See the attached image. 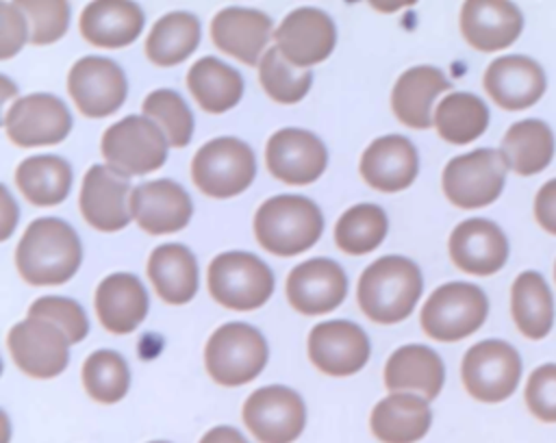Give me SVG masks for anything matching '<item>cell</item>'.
<instances>
[{
	"mask_svg": "<svg viewBox=\"0 0 556 443\" xmlns=\"http://www.w3.org/2000/svg\"><path fill=\"white\" fill-rule=\"evenodd\" d=\"M83 261L76 230L56 217H41L28 224L15 263L20 276L30 284H61L70 280Z\"/></svg>",
	"mask_w": 556,
	"mask_h": 443,
	"instance_id": "obj_1",
	"label": "cell"
},
{
	"mask_svg": "<svg viewBox=\"0 0 556 443\" xmlns=\"http://www.w3.org/2000/svg\"><path fill=\"white\" fill-rule=\"evenodd\" d=\"M424 280L417 263L389 254L361 274L358 306L371 321L395 324L413 313Z\"/></svg>",
	"mask_w": 556,
	"mask_h": 443,
	"instance_id": "obj_2",
	"label": "cell"
},
{
	"mask_svg": "<svg viewBox=\"0 0 556 443\" xmlns=\"http://www.w3.org/2000/svg\"><path fill=\"white\" fill-rule=\"evenodd\" d=\"M321 230V211L304 195H274L265 200L254 215L256 241L278 256H293L308 250L317 243Z\"/></svg>",
	"mask_w": 556,
	"mask_h": 443,
	"instance_id": "obj_3",
	"label": "cell"
},
{
	"mask_svg": "<svg viewBox=\"0 0 556 443\" xmlns=\"http://www.w3.org/2000/svg\"><path fill=\"white\" fill-rule=\"evenodd\" d=\"M267 363V341L250 324L230 321L219 326L206 347L204 365L208 376L224 387H239L254 380Z\"/></svg>",
	"mask_w": 556,
	"mask_h": 443,
	"instance_id": "obj_4",
	"label": "cell"
},
{
	"mask_svg": "<svg viewBox=\"0 0 556 443\" xmlns=\"http://www.w3.org/2000/svg\"><path fill=\"white\" fill-rule=\"evenodd\" d=\"M208 293L215 302L232 311H254L274 291L271 269L250 252H224L208 265Z\"/></svg>",
	"mask_w": 556,
	"mask_h": 443,
	"instance_id": "obj_5",
	"label": "cell"
},
{
	"mask_svg": "<svg viewBox=\"0 0 556 443\" xmlns=\"http://www.w3.org/2000/svg\"><path fill=\"white\" fill-rule=\"evenodd\" d=\"M489 315V300L478 284L447 282L432 291L421 308V328L437 341H460L473 334Z\"/></svg>",
	"mask_w": 556,
	"mask_h": 443,
	"instance_id": "obj_6",
	"label": "cell"
},
{
	"mask_svg": "<svg viewBox=\"0 0 556 443\" xmlns=\"http://www.w3.org/2000/svg\"><path fill=\"white\" fill-rule=\"evenodd\" d=\"M256 174L252 148L237 137H217L204 143L191 161L195 187L211 198H232L250 187Z\"/></svg>",
	"mask_w": 556,
	"mask_h": 443,
	"instance_id": "obj_7",
	"label": "cell"
},
{
	"mask_svg": "<svg viewBox=\"0 0 556 443\" xmlns=\"http://www.w3.org/2000/svg\"><path fill=\"white\" fill-rule=\"evenodd\" d=\"M521 356L502 339H484L471 345L460 365L467 393L486 404L508 400L521 380Z\"/></svg>",
	"mask_w": 556,
	"mask_h": 443,
	"instance_id": "obj_8",
	"label": "cell"
},
{
	"mask_svg": "<svg viewBox=\"0 0 556 443\" xmlns=\"http://www.w3.org/2000/svg\"><path fill=\"white\" fill-rule=\"evenodd\" d=\"M506 163L500 150L478 148L454 156L443 169V193L465 211L482 208L495 202L506 182Z\"/></svg>",
	"mask_w": 556,
	"mask_h": 443,
	"instance_id": "obj_9",
	"label": "cell"
},
{
	"mask_svg": "<svg viewBox=\"0 0 556 443\" xmlns=\"http://www.w3.org/2000/svg\"><path fill=\"white\" fill-rule=\"evenodd\" d=\"M102 156L128 178L150 174L165 163L167 139L152 119L128 115L104 130Z\"/></svg>",
	"mask_w": 556,
	"mask_h": 443,
	"instance_id": "obj_10",
	"label": "cell"
},
{
	"mask_svg": "<svg viewBox=\"0 0 556 443\" xmlns=\"http://www.w3.org/2000/svg\"><path fill=\"white\" fill-rule=\"evenodd\" d=\"M243 423L261 443H293L306 423L302 397L282 384L256 389L243 404Z\"/></svg>",
	"mask_w": 556,
	"mask_h": 443,
	"instance_id": "obj_11",
	"label": "cell"
},
{
	"mask_svg": "<svg viewBox=\"0 0 556 443\" xmlns=\"http://www.w3.org/2000/svg\"><path fill=\"white\" fill-rule=\"evenodd\" d=\"M7 345L15 365L33 378H54L70 360V339L50 319L26 317L9 330Z\"/></svg>",
	"mask_w": 556,
	"mask_h": 443,
	"instance_id": "obj_12",
	"label": "cell"
},
{
	"mask_svg": "<svg viewBox=\"0 0 556 443\" xmlns=\"http://www.w3.org/2000/svg\"><path fill=\"white\" fill-rule=\"evenodd\" d=\"M67 91L83 115L106 117L124 104L128 83L113 59L83 56L70 69Z\"/></svg>",
	"mask_w": 556,
	"mask_h": 443,
	"instance_id": "obj_13",
	"label": "cell"
},
{
	"mask_svg": "<svg viewBox=\"0 0 556 443\" xmlns=\"http://www.w3.org/2000/svg\"><path fill=\"white\" fill-rule=\"evenodd\" d=\"M9 139L22 148L59 143L72 130L70 109L50 93H30L15 100L4 115Z\"/></svg>",
	"mask_w": 556,
	"mask_h": 443,
	"instance_id": "obj_14",
	"label": "cell"
},
{
	"mask_svg": "<svg viewBox=\"0 0 556 443\" xmlns=\"http://www.w3.org/2000/svg\"><path fill=\"white\" fill-rule=\"evenodd\" d=\"M274 39L282 56L304 69L330 56L337 43V28L321 9L300 7L280 22Z\"/></svg>",
	"mask_w": 556,
	"mask_h": 443,
	"instance_id": "obj_15",
	"label": "cell"
},
{
	"mask_svg": "<svg viewBox=\"0 0 556 443\" xmlns=\"http://www.w3.org/2000/svg\"><path fill=\"white\" fill-rule=\"evenodd\" d=\"M308 358L328 376H352L369 360V339L354 321H321L308 334Z\"/></svg>",
	"mask_w": 556,
	"mask_h": 443,
	"instance_id": "obj_16",
	"label": "cell"
},
{
	"mask_svg": "<svg viewBox=\"0 0 556 443\" xmlns=\"http://www.w3.org/2000/svg\"><path fill=\"white\" fill-rule=\"evenodd\" d=\"M265 163L278 180L289 185H308L324 174L328 152L313 132L302 128H280L267 141Z\"/></svg>",
	"mask_w": 556,
	"mask_h": 443,
	"instance_id": "obj_17",
	"label": "cell"
},
{
	"mask_svg": "<svg viewBox=\"0 0 556 443\" xmlns=\"http://www.w3.org/2000/svg\"><path fill=\"white\" fill-rule=\"evenodd\" d=\"M482 85L497 106L521 111L543 98L547 76L534 59L526 54H504L489 63Z\"/></svg>",
	"mask_w": 556,
	"mask_h": 443,
	"instance_id": "obj_18",
	"label": "cell"
},
{
	"mask_svg": "<svg viewBox=\"0 0 556 443\" xmlns=\"http://www.w3.org/2000/svg\"><path fill=\"white\" fill-rule=\"evenodd\" d=\"M508 239L504 230L484 217L460 221L450 235L452 263L471 276H491L508 261Z\"/></svg>",
	"mask_w": 556,
	"mask_h": 443,
	"instance_id": "obj_19",
	"label": "cell"
},
{
	"mask_svg": "<svg viewBox=\"0 0 556 443\" xmlns=\"http://www.w3.org/2000/svg\"><path fill=\"white\" fill-rule=\"evenodd\" d=\"M348 295V278L339 263L311 258L295 265L287 278V298L302 315L334 311Z\"/></svg>",
	"mask_w": 556,
	"mask_h": 443,
	"instance_id": "obj_20",
	"label": "cell"
},
{
	"mask_svg": "<svg viewBox=\"0 0 556 443\" xmlns=\"http://www.w3.org/2000/svg\"><path fill=\"white\" fill-rule=\"evenodd\" d=\"M130 193L128 176L109 165H93L83 178L80 213L85 221L98 230H122L130 221V208H126Z\"/></svg>",
	"mask_w": 556,
	"mask_h": 443,
	"instance_id": "obj_21",
	"label": "cell"
},
{
	"mask_svg": "<svg viewBox=\"0 0 556 443\" xmlns=\"http://www.w3.org/2000/svg\"><path fill=\"white\" fill-rule=\"evenodd\" d=\"M130 215L150 235L182 230L193 213L189 193L174 180H150L132 189Z\"/></svg>",
	"mask_w": 556,
	"mask_h": 443,
	"instance_id": "obj_22",
	"label": "cell"
},
{
	"mask_svg": "<svg viewBox=\"0 0 556 443\" xmlns=\"http://www.w3.org/2000/svg\"><path fill=\"white\" fill-rule=\"evenodd\" d=\"M523 15L517 4L504 0H469L460 9V33L480 52H497L517 41Z\"/></svg>",
	"mask_w": 556,
	"mask_h": 443,
	"instance_id": "obj_23",
	"label": "cell"
},
{
	"mask_svg": "<svg viewBox=\"0 0 556 443\" xmlns=\"http://www.w3.org/2000/svg\"><path fill=\"white\" fill-rule=\"evenodd\" d=\"M419 172L415 145L402 135H387L369 143L361 156V176L382 193H395L413 185Z\"/></svg>",
	"mask_w": 556,
	"mask_h": 443,
	"instance_id": "obj_24",
	"label": "cell"
},
{
	"mask_svg": "<svg viewBox=\"0 0 556 443\" xmlns=\"http://www.w3.org/2000/svg\"><path fill=\"white\" fill-rule=\"evenodd\" d=\"M213 43L245 65H256L271 37L267 13L245 7H226L211 22Z\"/></svg>",
	"mask_w": 556,
	"mask_h": 443,
	"instance_id": "obj_25",
	"label": "cell"
},
{
	"mask_svg": "<svg viewBox=\"0 0 556 443\" xmlns=\"http://www.w3.org/2000/svg\"><path fill=\"white\" fill-rule=\"evenodd\" d=\"M445 367L441 356L428 345H404L384 365V387L391 393L415 391L424 400H434L443 387Z\"/></svg>",
	"mask_w": 556,
	"mask_h": 443,
	"instance_id": "obj_26",
	"label": "cell"
},
{
	"mask_svg": "<svg viewBox=\"0 0 556 443\" xmlns=\"http://www.w3.org/2000/svg\"><path fill=\"white\" fill-rule=\"evenodd\" d=\"M96 311L109 332H132L148 313L146 287L132 274H111L96 289Z\"/></svg>",
	"mask_w": 556,
	"mask_h": 443,
	"instance_id": "obj_27",
	"label": "cell"
},
{
	"mask_svg": "<svg viewBox=\"0 0 556 443\" xmlns=\"http://www.w3.org/2000/svg\"><path fill=\"white\" fill-rule=\"evenodd\" d=\"M452 85L439 67L417 65L406 69L393 87L391 106L395 117L410 128H428L432 119V102L439 93L447 91Z\"/></svg>",
	"mask_w": 556,
	"mask_h": 443,
	"instance_id": "obj_28",
	"label": "cell"
},
{
	"mask_svg": "<svg viewBox=\"0 0 556 443\" xmlns=\"http://www.w3.org/2000/svg\"><path fill=\"white\" fill-rule=\"evenodd\" d=\"M428 400L413 393H391L371 410V432L382 443H415L430 430Z\"/></svg>",
	"mask_w": 556,
	"mask_h": 443,
	"instance_id": "obj_29",
	"label": "cell"
},
{
	"mask_svg": "<svg viewBox=\"0 0 556 443\" xmlns=\"http://www.w3.org/2000/svg\"><path fill=\"white\" fill-rule=\"evenodd\" d=\"M143 11L135 2H91L80 13L83 37L98 48H122L143 30Z\"/></svg>",
	"mask_w": 556,
	"mask_h": 443,
	"instance_id": "obj_30",
	"label": "cell"
},
{
	"mask_svg": "<svg viewBox=\"0 0 556 443\" xmlns=\"http://www.w3.org/2000/svg\"><path fill=\"white\" fill-rule=\"evenodd\" d=\"M556 141L547 122L528 117L515 122L500 143V154L508 169L519 176H534L543 172L554 159Z\"/></svg>",
	"mask_w": 556,
	"mask_h": 443,
	"instance_id": "obj_31",
	"label": "cell"
},
{
	"mask_svg": "<svg viewBox=\"0 0 556 443\" xmlns=\"http://www.w3.org/2000/svg\"><path fill=\"white\" fill-rule=\"evenodd\" d=\"M148 276L167 304H185L198 291V263L182 243L156 245L148 261Z\"/></svg>",
	"mask_w": 556,
	"mask_h": 443,
	"instance_id": "obj_32",
	"label": "cell"
},
{
	"mask_svg": "<svg viewBox=\"0 0 556 443\" xmlns=\"http://www.w3.org/2000/svg\"><path fill=\"white\" fill-rule=\"evenodd\" d=\"M510 315L517 330L539 341L549 334L554 326V295L547 280L534 271H521L510 287Z\"/></svg>",
	"mask_w": 556,
	"mask_h": 443,
	"instance_id": "obj_33",
	"label": "cell"
},
{
	"mask_svg": "<svg viewBox=\"0 0 556 443\" xmlns=\"http://www.w3.org/2000/svg\"><path fill=\"white\" fill-rule=\"evenodd\" d=\"M187 87L195 102L208 113H224L243 96L241 74L215 56H202L191 65Z\"/></svg>",
	"mask_w": 556,
	"mask_h": 443,
	"instance_id": "obj_34",
	"label": "cell"
},
{
	"mask_svg": "<svg viewBox=\"0 0 556 443\" xmlns=\"http://www.w3.org/2000/svg\"><path fill=\"white\" fill-rule=\"evenodd\" d=\"M15 182L28 202L54 206L61 204L72 189V167L61 156H28L17 165Z\"/></svg>",
	"mask_w": 556,
	"mask_h": 443,
	"instance_id": "obj_35",
	"label": "cell"
},
{
	"mask_svg": "<svg viewBox=\"0 0 556 443\" xmlns=\"http://www.w3.org/2000/svg\"><path fill=\"white\" fill-rule=\"evenodd\" d=\"M200 43V22L187 11H174L156 20L148 39L146 54L159 67L182 63Z\"/></svg>",
	"mask_w": 556,
	"mask_h": 443,
	"instance_id": "obj_36",
	"label": "cell"
},
{
	"mask_svg": "<svg viewBox=\"0 0 556 443\" xmlns=\"http://www.w3.org/2000/svg\"><path fill=\"white\" fill-rule=\"evenodd\" d=\"M434 126L447 143L476 141L489 126V106L476 93L452 91L437 104Z\"/></svg>",
	"mask_w": 556,
	"mask_h": 443,
	"instance_id": "obj_37",
	"label": "cell"
},
{
	"mask_svg": "<svg viewBox=\"0 0 556 443\" xmlns=\"http://www.w3.org/2000/svg\"><path fill=\"white\" fill-rule=\"evenodd\" d=\"M387 213L378 204L348 208L334 226V243L348 254H367L387 237Z\"/></svg>",
	"mask_w": 556,
	"mask_h": 443,
	"instance_id": "obj_38",
	"label": "cell"
},
{
	"mask_svg": "<svg viewBox=\"0 0 556 443\" xmlns=\"http://www.w3.org/2000/svg\"><path fill=\"white\" fill-rule=\"evenodd\" d=\"M83 384L96 402H119L130 384L128 365L117 352L98 350L83 363Z\"/></svg>",
	"mask_w": 556,
	"mask_h": 443,
	"instance_id": "obj_39",
	"label": "cell"
},
{
	"mask_svg": "<svg viewBox=\"0 0 556 443\" xmlns=\"http://www.w3.org/2000/svg\"><path fill=\"white\" fill-rule=\"evenodd\" d=\"M258 80L269 98L280 104H295L300 102L313 83V74L308 69H300L291 65L282 52L274 46L269 48L258 67Z\"/></svg>",
	"mask_w": 556,
	"mask_h": 443,
	"instance_id": "obj_40",
	"label": "cell"
},
{
	"mask_svg": "<svg viewBox=\"0 0 556 443\" xmlns=\"http://www.w3.org/2000/svg\"><path fill=\"white\" fill-rule=\"evenodd\" d=\"M143 113L165 130L169 145L185 148L191 141L193 115L174 89H156L148 93L143 100Z\"/></svg>",
	"mask_w": 556,
	"mask_h": 443,
	"instance_id": "obj_41",
	"label": "cell"
},
{
	"mask_svg": "<svg viewBox=\"0 0 556 443\" xmlns=\"http://www.w3.org/2000/svg\"><path fill=\"white\" fill-rule=\"evenodd\" d=\"M15 7L30 20V33L28 39L37 46L52 43L61 39L70 24V4L63 0L56 2H33L22 0L15 2Z\"/></svg>",
	"mask_w": 556,
	"mask_h": 443,
	"instance_id": "obj_42",
	"label": "cell"
},
{
	"mask_svg": "<svg viewBox=\"0 0 556 443\" xmlns=\"http://www.w3.org/2000/svg\"><path fill=\"white\" fill-rule=\"evenodd\" d=\"M28 317H41V319L54 321L67 334L70 343L83 341L89 332V321L83 306L70 298L43 295L30 304Z\"/></svg>",
	"mask_w": 556,
	"mask_h": 443,
	"instance_id": "obj_43",
	"label": "cell"
},
{
	"mask_svg": "<svg viewBox=\"0 0 556 443\" xmlns=\"http://www.w3.org/2000/svg\"><path fill=\"white\" fill-rule=\"evenodd\" d=\"M523 400L539 421L556 423V363H543L530 374Z\"/></svg>",
	"mask_w": 556,
	"mask_h": 443,
	"instance_id": "obj_44",
	"label": "cell"
},
{
	"mask_svg": "<svg viewBox=\"0 0 556 443\" xmlns=\"http://www.w3.org/2000/svg\"><path fill=\"white\" fill-rule=\"evenodd\" d=\"M28 39L26 35V15L15 7V2H4L2 4V59L13 56L24 41Z\"/></svg>",
	"mask_w": 556,
	"mask_h": 443,
	"instance_id": "obj_45",
	"label": "cell"
},
{
	"mask_svg": "<svg viewBox=\"0 0 556 443\" xmlns=\"http://www.w3.org/2000/svg\"><path fill=\"white\" fill-rule=\"evenodd\" d=\"M534 219L536 224L549 232L556 235V178L541 185L534 198Z\"/></svg>",
	"mask_w": 556,
	"mask_h": 443,
	"instance_id": "obj_46",
	"label": "cell"
},
{
	"mask_svg": "<svg viewBox=\"0 0 556 443\" xmlns=\"http://www.w3.org/2000/svg\"><path fill=\"white\" fill-rule=\"evenodd\" d=\"M200 443H248V441L239 430L230 426H215L200 439Z\"/></svg>",
	"mask_w": 556,
	"mask_h": 443,
	"instance_id": "obj_47",
	"label": "cell"
},
{
	"mask_svg": "<svg viewBox=\"0 0 556 443\" xmlns=\"http://www.w3.org/2000/svg\"><path fill=\"white\" fill-rule=\"evenodd\" d=\"M150 443H167V441H150Z\"/></svg>",
	"mask_w": 556,
	"mask_h": 443,
	"instance_id": "obj_48",
	"label": "cell"
},
{
	"mask_svg": "<svg viewBox=\"0 0 556 443\" xmlns=\"http://www.w3.org/2000/svg\"><path fill=\"white\" fill-rule=\"evenodd\" d=\"M554 280H556V263H554Z\"/></svg>",
	"mask_w": 556,
	"mask_h": 443,
	"instance_id": "obj_49",
	"label": "cell"
}]
</instances>
